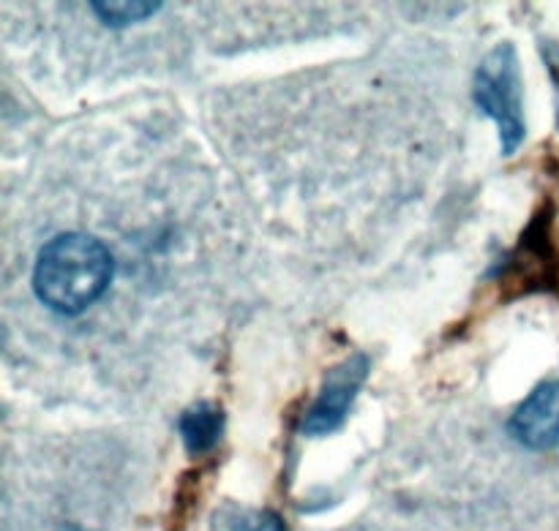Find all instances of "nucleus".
Listing matches in <instances>:
<instances>
[{"instance_id": "nucleus-1", "label": "nucleus", "mask_w": 559, "mask_h": 531, "mask_svg": "<svg viewBox=\"0 0 559 531\" xmlns=\"http://www.w3.org/2000/svg\"><path fill=\"white\" fill-rule=\"evenodd\" d=\"M112 256L96 238L66 232L49 240L33 265V292L55 314H82L112 281Z\"/></svg>"}, {"instance_id": "nucleus-4", "label": "nucleus", "mask_w": 559, "mask_h": 531, "mask_svg": "<svg viewBox=\"0 0 559 531\" xmlns=\"http://www.w3.org/2000/svg\"><path fill=\"white\" fill-rule=\"evenodd\" d=\"M369 358L366 354H349L338 365H333L322 379L320 393H317L314 403L309 407L304 418V434L306 436H328L338 431L347 420L349 409H353L355 398H358L360 387H364L366 376H369Z\"/></svg>"}, {"instance_id": "nucleus-10", "label": "nucleus", "mask_w": 559, "mask_h": 531, "mask_svg": "<svg viewBox=\"0 0 559 531\" xmlns=\"http://www.w3.org/2000/svg\"><path fill=\"white\" fill-rule=\"evenodd\" d=\"M60 531H85V529H76V527H66V529H60Z\"/></svg>"}, {"instance_id": "nucleus-7", "label": "nucleus", "mask_w": 559, "mask_h": 531, "mask_svg": "<svg viewBox=\"0 0 559 531\" xmlns=\"http://www.w3.org/2000/svg\"><path fill=\"white\" fill-rule=\"evenodd\" d=\"M213 531H287L282 518L273 512L249 510V507L227 505L213 518Z\"/></svg>"}, {"instance_id": "nucleus-9", "label": "nucleus", "mask_w": 559, "mask_h": 531, "mask_svg": "<svg viewBox=\"0 0 559 531\" xmlns=\"http://www.w3.org/2000/svg\"><path fill=\"white\" fill-rule=\"evenodd\" d=\"M546 63H549V71H551V80H555V87H557V101H559V47L557 44H546Z\"/></svg>"}, {"instance_id": "nucleus-3", "label": "nucleus", "mask_w": 559, "mask_h": 531, "mask_svg": "<svg viewBox=\"0 0 559 531\" xmlns=\"http://www.w3.org/2000/svg\"><path fill=\"white\" fill-rule=\"evenodd\" d=\"M506 287L511 294L555 292L559 287V249L555 240V210L544 207L522 232L506 270Z\"/></svg>"}, {"instance_id": "nucleus-5", "label": "nucleus", "mask_w": 559, "mask_h": 531, "mask_svg": "<svg viewBox=\"0 0 559 531\" xmlns=\"http://www.w3.org/2000/svg\"><path fill=\"white\" fill-rule=\"evenodd\" d=\"M516 445L544 452L559 447V382H540L508 420Z\"/></svg>"}, {"instance_id": "nucleus-6", "label": "nucleus", "mask_w": 559, "mask_h": 531, "mask_svg": "<svg viewBox=\"0 0 559 531\" xmlns=\"http://www.w3.org/2000/svg\"><path fill=\"white\" fill-rule=\"evenodd\" d=\"M178 434L191 456L213 450L224 434V412L216 403L200 401L186 409L178 420Z\"/></svg>"}, {"instance_id": "nucleus-8", "label": "nucleus", "mask_w": 559, "mask_h": 531, "mask_svg": "<svg viewBox=\"0 0 559 531\" xmlns=\"http://www.w3.org/2000/svg\"><path fill=\"white\" fill-rule=\"evenodd\" d=\"M91 9L96 11L98 22H104L107 27H129V25H136V22H145L151 20L153 14H156L158 9H162V3H140V0H134V3H129V0H109V3H91Z\"/></svg>"}, {"instance_id": "nucleus-2", "label": "nucleus", "mask_w": 559, "mask_h": 531, "mask_svg": "<svg viewBox=\"0 0 559 531\" xmlns=\"http://www.w3.org/2000/svg\"><path fill=\"white\" fill-rule=\"evenodd\" d=\"M473 101L486 118L497 123L500 145L506 156L516 153L527 136L522 98V69L511 41H502L484 55L475 69Z\"/></svg>"}]
</instances>
